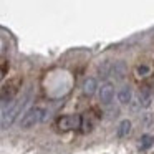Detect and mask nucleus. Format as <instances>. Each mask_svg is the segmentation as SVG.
Instances as JSON below:
<instances>
[{
	"label": "nucleus",
	"mask_w": 154,
	"mask_h": 154,
	"mask_svg": "<svg viewBox=\"0 0 154 154\" xmlns=\"http://www.w3.org/2000/svg\"><path fill=\"white\" fill-rule=\"evenodd\" d=\"M22 83H23V80L20 76H15L12 80H8L4 85V88L0 90V103H4V104L12 103L15 100V96H17V93L20 91Z\"/></svg>",
	"instance_id": "nucleus-1"
},
{
	"label": "nucleus",
	"mask_w": 154,
	"mask_h": 154,
	"mask_svg": "<svg viewBox=\"0 0 154 154\" xmlns=\"http://www.w3.org/2000/svg\"><path fill=\"white\" fill-rule=\"evenodd\" d=\"M27 100H28V93L25 94L22 100H17V101H14V103L10 104V106L7 108V111H5V114H4V118H2V128H8V126H12L14 124V121H15V118L20 114V111H22V108L25 106V103H27Z\"/></svg>",
	"instance_id": "nucleus-2"
},
{
	"label": "nucleus",
	"mask_w": 154,
	"mask_h": 154,
	"mask_svg": "<svg viewBox=\"0 0 154 154\" xmlns=\"http://www.w3.org/2000/svg\"><path fill=\"white\" fill-rule=\"evenodd\" d=\"M45 113H47V111H45L43 108H40V106L32 108V109H28L27 113H25V116L22 118L20 126L23 128V129H28V128L35 126V124H38L40 121L45 119Z\"/></svg>",
	"instance_id": "nucleus-3"
},
{
	"label": "nucleus",
	"mask_w": 154,
	"mask_h": 154,
	"mask_svg": "<svg viewBox=\"0 0 154 154\" xmlns=\"http://www.w3.org/2000/svg\"><path fill=\"white\" fill-rule=\"evenodd\" d=\"M81 124V116L80 114H70V116H61L57 121V128L60 131H71L78 129Z\"/></svg>",
	"instance_id": "nucleus-4"
},
{
	"label": "nucleus",
	"mask_w": 154,
	"mask_h": 154,
	"mask_svg": "<svg viewBox=\"0 0 154 154\" xmlns=\"http://www.w3.org/2000/svg\"><path fill=\"white\" fill-rule=\"evenodd\" d=\"M113 98H114V86L111 83H103L101 88H100V101H101V104H104V106L111 104Z\"/></svg>",
	"instance_id": "nucleus-5"
},
{
	"label": "nucleus",
	"mask_w": 154,
	"mask_h": 154,
	"mask_svg": "<svg viewBox=\"0 0 154 154\" xmlns=\"http://www.w3.org/2000/svg\"><path fill=\"white\" fill-rule=\"evenodd\" d=\"M152 104V94H151V90L147 88V85H143L139 88V106L143 108H149Z\"/></svg>",
	"instance_id": "nucleus-6"
},
{
	"label": "nucleus",
	"mask_w": 154,
	"mask_h": 154,
	"mask_svg": "<svg viewBox=\"0 0 154 154\" xmlns=\"http://www.w3.org/2000/svg\"><path fill=\"white\" fill-rule=\"evenodd\" d=\"M109 75H113L116 80H123L124 75H126V66H124L123 61H114V63H111Z\"/></svg>",
	"instance_id": "nucleus-7"
},
{
	"label": "nucleus",
	"mask_w": 154,
	"mask_h": 154,
	"mask_svg": "<svg viewBox=\"0 0 154 154\" xmlns=\"http://www.w3.org/2000/svg\"><path fill=\"white\" fill-rule=\"evenodd\" d=\"M131 100H133V91H131L129 86H121L119 91H118V101L121 104H129Z\"/></svg>",
	"instance_id": "nucleus-8"
},
{
	"label": "nucleus",
	"mask_w": 154,
	"mask_h": 154,
	"mask_svg": "<svg viewBox=\"0 0 154 154\" xmlns=\"http://www.w3.org/2000/svg\"><path fill=\"white\" fill-rule=\"evenodd\" d=\"M131 126H133V124H131L129 119H123V121H121L119 126H118V129H116L118 137H121V139H123V137H128V136H129Z\"/></svg>",
	"instance_id": "nucleus-9"
},
{
	"label": "nucleus",
	"mask_w": 154,
	"mask_h": 154,
	"mask_svg": "<svg viewBox=\"0 0 154 154\" xmlns=\"http://www.w3.org/2000/svg\"><path fill=\"white\" fill-rule=\"evenodd\" d=\"M98 88V83L94 78H86L83 83V93L88 94V96H91V94H94V91H96Z\"/></svg>",
	"instance_id": "nucleus-10"
},
{
	"label": "nucleus",
	"mask_w": 154,
	"mask_h": 154,
	"mask_svg": "<svg viewBox=\"0 0 154 154\" xmlns=\"http://www.w3.org/2000/svg\"><path fill=\"white\" fill-rule=\"evenodd\" d=\"M152 146H154V136L152 134H144V136L141 137V144H139L141 151H146Z\"/></svg>",
	"instance_id": "nucleus-11"
},
{
	"label": "nucleus",
	"mask_w": 154,
	"mask_h": 154,
	"mask_svg": "<svg viewBox=\"0 0 154 154\" xmlns=\"http://www.w3.org/2000/svg\"><path fill=\"white\" fill-rule=\"evenodd\" d=\"M80 128H81V133H90L91 129H93V121L91 119H88V118H81V124H80Z\"/></svg>",
	"instance_id": "nucleus-12"
},
{
	"label": "nucleus",
	"mask_w": 154,
	"mask_h": 154,
	"mask_svg": "<svg viewBox=\"0 0 154 154\" xmlns=\"http://www.w3.org/2000/svg\"><path fill=\"white\" fill-rule=\"evenodd\" d=\"M136 73H137V76H147V75L151 73V68L147 66V65H137Z\"/></svg>",
	"instance_id": "nucleus-13"
},
{
	"label": "nucleus",
	"mask_w": 154,
	"mask_h": 154,
	"mask_svg": "<svg viewBox=\"0 0 154 154\" xmlns=\"http://www.w3.org/2000/svg\"><path fill=\"white\" fill-rule=\"evenodd\" d=\"M98 70H100V75H101V76L106 78L108 75H109V71H111V63H109V61H104V63L101 65L100 68H98Z\"/></svg>",
	"instance_id": "nucleus-14"
},
{
	"label": "nucleus",
	"mask_w": 154,
	"mask_h": 154,
	"mask_svg": "<svg viewBox=\"0 0 154 154\" xmlns=\"http://www.w3.org/2000/svg\"><path fill=\"white\" fill-rule=\"evenodd\" d=\"M7 71H8V65H7V63H4L2 66H0V81L4 80V76L7 75Z\"/></svg>",
	"instance_id": "nucleus-15"
}]
</instances>
